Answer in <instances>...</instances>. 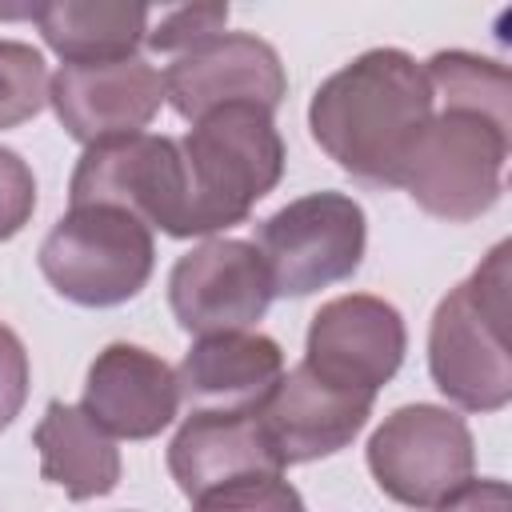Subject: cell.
<instances>
[{
    "label": "cell",
    "instance_id": "6da1fadb",
    "mask_svg": "<svg viewBox=\"0 0 512 512\" xmlns=\"http://www.w3.org/2000/svg\"><path fill=\"white\" fill-rule=\"evenodd\" d=\"M432 112L436 96L424 64L404 48H368L312 92L308 128L352 180L400 188L404 164Z\"/></svg>",
    "mask_w": 512,
    "mask_h": 512
},
{
    "label": "cell",
    "instance_id": "7a4b0ae2",
    "mask_svg": "<svg viewBox=\"0 0 512 512\" xmlns=\"http://www.w3.org/2000/svg\"><path fill=\"white\" fill-rule=\"evenodd\" d=\"M508 252L512 244L500 240L476 272L436 304L428 324L432 384L464 412H500L512 400Z\"/></svg>",
    "mask_w": 512,
    "mask_h": 512
},
{
    "label": "cell",
    "instance_id": "3957f363",
    "mask_svg": "<svg viewBox=\"0 0 512 512\" xmlns=\"http://www.w3.org/2000/svg\"><path fill=\"white\" fill-rule=\"evenodd\" d=\"M188 172V236H216L248 220L284 176V140L268 108L224 104L176 140Z\"/></svg>",
    "mask_w": 512,
    "mask_h": 512
},
{
    "label": "cell",
    "instance_id": "277c9868",
    "mask_svg": "<svg viewBox=\"0 0 512 512\" xmlns=\"http://www.w3.org/2000/svg\"><path fill=\"white\" fill-rule=\"evenodd\" d=\"M508 148L512 116L472 104H440L404 164L400 188L428 216L468 224L500 200Z\"/></svg>",
    "mask_w": 512,
    "mask_h": 512
},
{
    "label": "cell",
    "instance_id": "5b68a950",
    "mask_svg": "<svg viewBox=\"0 0 512 512\" xmlns=\"http://www.w3.org/2000/svg\"><path fill=\"white\" fill-rule=\"evenodd\" d=\"M44 280L80 308H116L144 292L156 268V240L144 220L112 204L68 208L40 252Z\"/></svg>",
    "mask_w": 512,
    "mask_h": 512
},
{
    "label": "cell",
    "instance_id": "8992f818",
    "mask_svg": "<svg viewBox=\"0 0 512 512\" xmlns=\"http://www.w3.org/2000/svg\"><path fill=\"white\" fill-rule=\"evenodd\" d=\"M368 244L364 208L348 192H308L256 224V252L272 296H312L348 280Z\"/></svg>",
    "mask_w": 512,
    "mask_h": 512
},
{
    "label": "cell",
    "instance_id": "52a82bcc",
    "mask_svg": "<svg viewBox=\"0 0 512 512\" xmlns=\"http://www.w3.org/2000/svg\"><path fill=\"white\" fill-rule=\"evenodd\" d=\"M68 204H112L164 236L188 240V172L180 144L156 132L88 144L72 168Z\"/></svg>",
    "mask_w": 512,
    "mask_h": 512
},
{
    "label": "cell",
    "instance_id": "ba28073f",
    "mask_svg": "<svg viewBox=\"0 0 512 512\" xmlns=\"http://www.w3.org/2000/svg\"><path fill=\"white\" fill-rule=\"evenodd\" d=\"M476 444L452 408L404 404L368 436V472L376 488L404 508H436L472 480Z\"/></svg>",
    "mask_w": 512,
    "mask_h": 512
},
{
    "label": "cell",
    "instance_id": "9c48e42d",
    "mask_svg": "<svg viewBox=\"0 0 512 512\" xmlns=\"http://www.w3.org/2000/svg\"><path fill=\"white\" fill-rule=\"evenodd\" d=\"M168 304L176 324L192 336L248 332L272 304V280L256 244L216 236L172 264Z\"/></svg>",
    "mask_w": 512,
    "mask_h": 512
},
{
    "label": "cell",
    "instance_id": "30bf717a",
    "mask_svg": "<svg viewBox=\"0 0 512 512\" xmlns=\"http://www.w3.org/2000/svg\"><path fill=\"white\" fill-rule=\"evenodd\" d=\"M408 352V328L396 304L368 296V292H348L328 304L308 324L304 340V360L316 376L356 388L376 396L404 364Z\"/></svg>",
    "mask_w": 512,
    "mask_h": 512
},
{
    "label": "cell",
    "instance_id": "8fae6325",
    "mask_svg": "<svg viewBox=\"0 0 512 512\" xmlns=\"http://www.w3.org/2000/svg\"><path fill=\"white\" fill-rule=\"evenodd\" d=\"M164 76V100L184 120H200L224 104H260L268 112L288 96L280 52L252 32H220L196 48L172 56Z\"/></svg>",
    "mask_w": 512,
    "mask_h": 512
},
{
    "label": "cell",
    "instance_id": "7c38bea8",
    "mask_svg": "<svg viewBox=\"0 0 512 512\" xmlns=\"http://www.w3.org/2000/svg\"><path fill=\"white\" fill-rule=\"evenodd\" d=\"M48 104L60 128L88 148L144 132L164 104V76L144 56L60 64V72L48 80Z\"/></svg>",
    "mask_w": 512,
    "mask_h": 512
},
{
    "label": "cell",
    "instance_id": "4fadbf2b",
    "mask_svg": "<svg viewBox=\"0 0 512 512\" xmlns=\"http://www.w3.org/2000/svg\"><path fill=\"white\" fill-rule=\"evenodd\" d=\"M372 404H376V396L340 388V384L316 376L308 364H296L288 376H280L272 396L260 404L256 420H260L272 452L288 468V464H308V460L348 448L364 432Z\"/></svg>",
    "mask_w": 512,
    "mask_h": 512
},
{
    "label": "cell",
    "instance_id": "5bb4252c",
    "mask_svg": "<svg viewBox=\"0 0 512 512\" xmlns=\"http://www.w3.org/2000/svg\"><path fill=\"white\" fill-rule=\"evenodd\" d=\"M80 408L112 440H152L180 412L176 368L140 344H108L88 364Z\"/></svg>",
    "mask_w": 512,
    "mask_h": 512
},
{
    "label": "cell",
    "instance_id": "9a60e30c",
    "mask_svg": "<svg viewBox=\"0 0 512 512\" xmlns=\"http://www.w3.org/2000/svg\"><path fill=\"white\" fill-rule=\"evenodd\" d=\"M284 376V352L264 332L200 336L176 364L180 404L188 412H260Z\"/></svg>",
    "mask_w": 512,
    "mask_h": 512
},
{
    "label": "cell",
    "instance_id": "2e32d148",
    "mask_svg": "<svg viewBox=\"0 0 512 512\" xmlns=\"http://www.w3.org/2000/svg\"><path fill=\"white\" fill-rule=\"evenodd\" d=\"M168 472L192 500L236 476L284 472V464L252 412H188L168 444Z\"/></svg>",
    "mask_w": 512,
    "mask_h": 512
},
{
    "label": "cell",
    "instance_id": "e0dca14e",
    "mask_svg": "<svg viewBox=\"0 0 512 512\" xmlns=\"http://www.w3.org/2000/svg\"><path fill=\"white\" fill-rule=\"evenodd\" d=\"M32 444L40 452V480L64 488L68 500H96L120 484V448L80 404L52 400Z\"/></svg>",
    "mask_w": 512,
    "mask_h": 512
},
{
    "label": "cell",
    "instance_id": "ac0fdd59",
    "mask_svg": "<svg viewBox=\"0 0 512 512\" xmlns=\"http://www.w3.org/2000/svg\"><path fill=\"white\" fill-rule=\"evenodd\" d=\"M32 20L64 64H104L136 56L148 36L152 8L120 0H52L36 4Z\"/></svg>",
    "mask_w": 512,
    "mask_h": 512
},
{
    "label": "cell",
    "instance_id": "d6986e66",
    "mask_svg": "<svg viewBox=\"0 0 512 512\" xmlns=\"http://www.w3.org/2000/svg\"><path fill=\"white\" fill-rule=\"evenodd\" d=\"M424 76L440 104H472V108L512 116V80L500 60H488V56H476L464 48H448L424 64Z\"/></svg>",
    "mask_w": 512,
    "mask_h": 512
},
{
    "label": "cell",
    "instance_id": "ffe728a7",
    "mask_svg": "<svg viewBox=\"0 0 512 512\" xmlns=\"http://www.w3.org/2000/svg\"><path fill=\"white\" fill-rule=\"evenodd\" d=\"M48 104V64L24 40H0V132Z\"/></svg>",
    "mask_w": 512,
    "mask_h": 512
},
{
    "label": "cell",
    "instance_id": "44dd1931",
    "mask_svg": "<svg viewBox=\"0 0 512 512\" xmlns=\"http://www.w3.org/2000/svg\"><path fill=\"white\" fill-rule=\"evenodd\" d=\"M192 512H308L284 472H252L192 496Z\"/></svg>",
    "mask_w": 512,
    "mask_h": 512
},
{
    "label": "cell",
    "instance_id": "7402d4cb",
    "mask_svg": "<svg viewBox=\"0 0 512 512\" xmlns=\"http://www.w3.org/2000/svg\"><path fill=\"white\" fill-rule=\"evenodd\" d=\"M224 24H228V4H184V8H168L156 24H148L144 44L152 52L180 56V52L196 48L200 40L220 36Z\"/></svg>",
    "mask_w": 512,
    "mask_h": 512
},
{
    "label": "cell",
    "instance_id": "603a6c76",
    "mask_svg": "<svg viewBox=\"0 0 512 512\" xmlns=\"http://www.w3.org/2000/svg\"><path fill=\"white\" fill-rule=\"evenodd\" d=\"M32 212H36V176L20 152L0 144V240L24 232Z\"/></svg>",
    "mask_w": 512,
    "mask_h": 512
},
{
    "label": "cell",
    "instance_id": "cb8c5ba5",
    "mask_svg": "<svg viewBox=\"0 0 512 512\" xmlns=\"http://www.w3.org/2000/svg\"><path fill=\"white\" fill-rule=\"evenodd\" d=\"M28 384H32V368L24 340L8 324H0V432L20 416L28 400Z\"/></svg>",
    "mask_w": 512,
    "mask_h": 512
},
{
    "label": "cell",
    "instance_id": "d4e9b609",
    "mask_svg": "<svg viewBox=\"0 0 512 512\" xmlns=\"http://www.w3.org/2000/svg\"><path fill=\"white\" fill-rule=\"evenodd\" d=\"M436 512H512V492L504 480H468L456 492H448Z\"/></svg>",
    "mask_w": 512,
    "mask_h": 512
}]
</instances>
